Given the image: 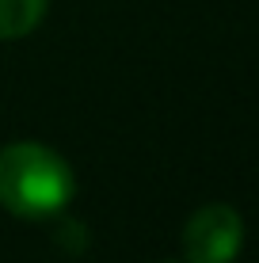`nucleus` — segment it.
Listing matches in <instances>:
<instances>
[{
    "mask_svg": "<svg viewBox=\"0 0 259 263\" xmlns=\"http://www.w3.org/2000/svg\"><path fill=\"white\" fill-rule=\"evenodd\" d=\"M46 15V0H0V39H23Z\"/></svg>",
    "mask_w": 259,
    "mask_h": 263,
    "instance_id": "nucleus-3",
    "label": "nucleus"
},
{
    "mask_svg": "<svg viewBox=\"0 0 259 263\" xmlns=\"http://www.w3.org/2000/svg\"><path fill=\"white\" fill-rule=\"evenodd\" d=\"M76 195L73 168L46 145L15 141L0 149V206L15 217L42 221L61 214Z\"/></svg>",
    "mask_w": 259,
    "mask_h": 263,
    "instance_id": "nucleus-1",
    "label": "nucleus"
},
{
    "mask_svg": "<svg viewBox=\"0 0 259 263\" xmlns=\"http://www.w3.org/2000/svg\"><path fill=\"white\" fill-rule=\"evenodd\" d=\"M244 244V225L233 206H202L183 225L187 263H233Z\"/></svg>",
    "mask_w": 259,
    "mask_h": 263,
    "instance_id": "nucleus-2",
    "label": "nucleus"
}]
</instances>
